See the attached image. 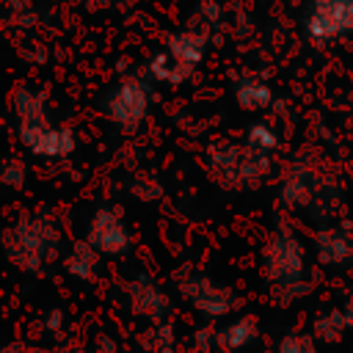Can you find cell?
<instances>
[{"mask_svg": "<svg viewBox=\"0 0 353 353\" xmlns=\"http://www.w3.org/2000/svg\"><path fill=\"white\" fill-rule=\"evenodd\" d=\"M58 226L47 212L22 215L3 234L6 256L25 273H39L58 254Z\"/></svg>", "mask_w": 353, "mask_h": 353, "instance_id": "1", "label": "cell"}, {"mask_svg": "<svg viewBox=\"0 0 353 353\" xmlns=\"http://www.w3.org/2000/svg\"><path fill=\"white\" fill-rule=\"evenodd\" d=\"M99 353H116V345H113V339L102 336V339H99Z\"/></svg>", "mask_w": 353, "mask_h": 353, "instance_id": "25", "label": "cell"}, {"mask_svg": "<svg viewBox=\"0 0 353 353\" xmlns=\"http://www.w3.org/2000/svg\"><path fill=\"white\" fill-rule=\"evenodd\" d=\"M165 52H171L185 66H199L207 52V39L199 30H176L165 39Z\"/></svg>", "mask_w": 353, "mask_h": 353, "instance_id": "12", "label": "cell"}, {"mask_svg": "<svg viewBox=\"0 0 353 353\" xmlns=\"http://www.w3.org/2000/svg\"><path fill=\"white\" fill-rule=\"evenodd\" d=\"M345 328L347 325H345V317H342L339 309L325 312V314H320L314 320V336H320L323 342H339V336H342Z\"/></svg>", "mask_w": 353, "mask_h": 353, "instance_id": "18", "label": "cell"}, {"mask_svg": "<svg viewBox=\"0 0 353 353\" xmlns=\"http://www.w3.org/2000/svg\"><path fill=\"white\" fill-rule=\"evenodd\" d=\"M58 325H61V312H52V314L47 317V328H50V331H58Z\"/></svg>", "mask_w": 353, "mask_h": 353, "instance_id": "26", "label": "cell"}, {"mask_svg": "<svg viewBox=\"0 0 353 353\" xmlns=\"http://www.w3.org/2000/svg\"><path fill=\"white\" fill-rule=\"evenodd\" d=\"M243 154L245 143L221 141L207 152V171L215 185L226 190H243Z\"/></svg>", "mask_w": 353, "mask_h": 353, "instance_id": "8", "label": "cell"}, {"mask_svg": "<svg viewBox=\"0 0 353 353\" xmlns=\"http://www.w3.org/2000/svg\"><path fill=\"white\" fill-rule=\"evenodd\" d=\"M17 135H19L22 146L30 154L47 157V160H63L77 146L74 130L72 127H63V124H55L52 116L36 119V121H19L17 124Z\"/></svg>", "mask_w": 353, "mask_h": 353, "instance_id": "4", "label": "cell"}, {"mask_svg": "<svg viewBox=\"0 0 353 353\" xmlns=\"http://www.w3.org/2000/svg\"><path fill=\"white\" fill-rule=\"evenodd\" d=\"M85 240L102 256H124L132 248V234L124 223V215L116 207H99L94 212Z\"/></svg>", "mask_w": 353, "mask_h": 353, "instance_id": "6", "label": "cell"}, {"mask_svg": "<svg viewBox=\"0 0 353 353\" xmlns=\"http://www.w3.org/2000/svg\"><path fill=\"white\" fill-rule=\"evenodd\" d=\"M273 292H276V301H279V303H292V301H298L301 295H306V292H309V284H306V281L279 284V287H273Z\"/></svg>", "mask_w": 353, "mask_h": 353, "instance_id": "22", "label": "cell"}, {"mask_svg": "<svg viewBox=\"0 0 353 353\" xmlns=\"http://www.w3.org/2000/svg\"><path fill=\"white\" fill-rule=\"evenodd\" d=\"M11 108H14L17 124L19 121H36V119H47L50 116L44 97L39 91H30V88H17L14 97H11Z\"/></svg>", "mask_w": 353, "mask_h": 353, "instance_id": "16", "label": "cell"}, {"mask_svg": "<svg viewBox=\"0 0 353 353\" xmlns=\"http://www.w3.org/2000/svg\"><path fill=\"white\" fill-rule=\"evenodd\" d=\"M99 256H102V254H99L88 240H77V243H72L63 268H66V273L74 276L77 281H91V279L97 276V270H99Z\"/></svg>", "mask_w": 353, "mask_h": 353, "instance_id": "13", "label": "cell"}, {"mask_svg": "<svg viewBox=\"0 0 353 353\" xmlns=\"http://www.w3.org/2000/svg\"><path fill=\"white\" fill-rule=\"evenodd\" d=\"M317 193H320V182L317 176L303 168V165H292L290 174H284L281 179V188H279V199L284 207H292V210H306L317 201Z\"/></svg>", "mask_w": 353, "mask_h": 353, "instance_id": "10", "label": "cell"}, {"mask_svg": "<svg viewBox=\"0 0 353 353\" xmlns=\"http://www.w3.org/2000/svg\"><path fill=\"white\" fill-rule=\"evenodd\" d=\"M353 33V0H312L306 14V36L328 41Z\"/></svg>", "mask_w": 353, "mask_h": 353, "instance_id": "5", "label": "cell"}, {"mask_svg": "<svg viewBox=\"0 0 353 353\" xmlns=\"http://www.w3.org/2000/svg\"><path fill=\"white\" fill-rule=\"evenodd\" d=\"M276 353H317V345L309 334H290L279 342Z\"/></svg>", "mask_w": 353, "mask_h": 353, "instance_id": "20", "label": "cell"}, {"mask_svg": "<svg viewBox=\"0 0 353 353\" xmlns=\"http://www.w3.org/2000/svg\"><path fill=\"white\" fill-rule=\"evenodd\" d=\"M127 303L135 314H141L152 323H160L168 314V295L149 276H135L127 284Z\"/></svg>", "mask_w": 353, "mask_h": 353, "instance_id": "9", "label": "cell"}, {"mask_svg": "<svg viewBox=\"0 0 353 353\" xmlns=\"http://www.w3.org/2000/svg\"><path fill=\"white\" fill-rule=\"evenodd\" d=\"M25 174H28V168H25V163H22L19 157H8V160L3 163V185H8V188H22V185H25Z\"/></svg>", "mask_w": 353, "mask_h": 353, "instance_id": "21", "label": "cell"}, {"mask_svg": "<svg viewBox=\"0 0 353 353\" xmlns=\"http://www.w3.org/2000/svg\"><path fill=\"white\" fill-rule=\"evenodd\" d=\"M314 251L320 265L339 268L353 259V237L339 226H325L314 234Z\"/></svg>", "mask_w": 353, "mask_h": 353, "instance_id": "11", "label": "cell"}, {"mask_svg": "<svg viewBox=\"0 0 353 353\" xmlns=\"http://www.w3.org/2000/svg\"><path fill=\"white\" fill-rule=\"evenodd\" d=\"M254 336H256V320L254 317H240V320L223 325L221 331H215L212 342L223 350H240L248 342H254Z\"/></svg>", "mask_w": 353, "mask_h": 353, "instance_id": "15", "label": "cell"}, {"mask_svg": "<svg viewBox=\"0 0 353 353\" xmlns=\"http://www.w3.org/2000/svg\"><path fill=\"white\" fill-rule=\"evenodd\" d=\"M262 273L273 287L303 281L306 273V251L298 234L290 226H276L262 248Z\"/></svg>", "mask_w": 353, "mask_h": 353, "instance_id": "2", "label": "cell"}, {"mask_svg": "<svg viewBox=\"0 0 353 353\" xmlns=\"http://www.w3.org/2000/svg\"><path fill=\"white\" fill-rule=\"evenodd\" d=\"M190 72H193V66L179 63L171 52H160L149 61V74L160 83H185L190 77Z\"/></svg>", "mask_w": 353, "mask_h": 353, "instance_id": "17", "label": "cell"}, {"mask_svg": "<svg viewBox=\"0 0 353 353\" xmlns=\"http://www.w3.org/2000/svg\"><path fill=\"white\" fill-rule=\"evenodd\" d=\"M339 312H342V317H345V325L353 328V290H350V295H347V301H345V306H342Z\"/></svg>", "mask_w": 353, "mask_h": 353, "instance_id": "24", "label": "cell"}, {"mask_svg": "<svg viewBox=\"0 0 353 353\" xmlns=\"http://www.w3.org/2000/svg\"><path fill=\"white\" fill-rule=\"evenodd\" d=\"M179 292H182V298H185L196 312H201V314H207V317H223V314H229V312L234 309V303H237V298H234V292H232L229 287L212 281V279L204 276V273L185 276V279L179 281Z\"/></svg>", "mask_w": 353, "mask_h": 353, "instance_id": "7", "label": "cell"}, {"mask_svg": "<svg viewBox=\"0 0 353 353\" xmlns=\"http://www.w3.org/2000/svg\"><path fill=\"white\" fill-rule=\"evenodd\" d=\"M132 193H135L141 201H154L163 190H160V185H157L152 176H138V179L132 182Z\"/></svg>", "mask_w": 353, "mask_h": 353, "instance_id": "23", "label": "cell"}, {"mask_svg": "<svg viewBox=\"0 0 353 353\" xmlns=\"http://www.w3.org/2000/svg\"><path fill=\"white\" fill-rule=\"evenodd\" d=\"M234 102L251 113L265 110L273 102V88L259 77H240L234 83Z\"/></svg>", "mask_w": 353, "mask_h": 353, "instance_id": "14", "label": "cell"}, {"mask_svg": "<svg viewBox=\"0 0 353 353\" xmlns=\"http://www.w3.org/2000/svg\"><path fill=\"white\" fill-rule=\"evenodd\" d=\"M102 113L124 135L138 132V127L143 124V119L149 113V85L141 77H124L105 94Z\"/></svg>", "mask_w": 353, "mask_h": 353, "instance_id": "3", "label": "cell"}, {"mask_svg": "<svg viewBox=\"0 0 353 353\" xmlns=\"http://www.w3.org/2000/svg\"><path fill=\"white\" fill-rule=\"evenodd\" d=\"M245 143L254 146V149H259V152L273 154V152L279 149V135H276V130L268 127V124H254V127H248V132H245Z\"/></svg>", "mask_w": 353, "mask_h": 353, "instance_id": "19", "label": "cell"}]
</instances>
